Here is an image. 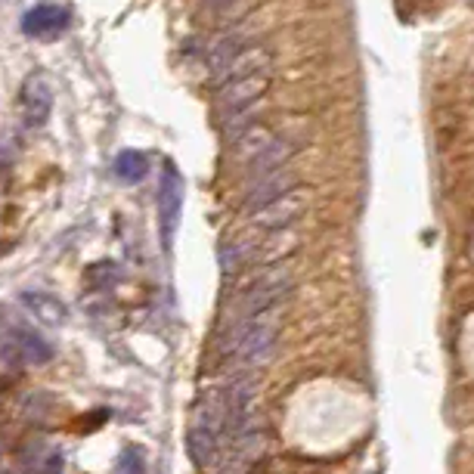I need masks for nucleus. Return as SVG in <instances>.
<instances>
[{"mask_svg":"<svg viewBox=\"0 0 474 474\" xmlns=\"http://www.w3.org/2000/svg\"><path fill=\"white\" fill-rule=\"evenodd\" d=\"M118 264H93L91 270H87V286L93 288H109L112 282H118Z\"/></svg>","mask_w":474,"mask_h":474,"instance_id":"f3484780","label":"nucleus"},{"mask_svg":"<svg viewBox=\"0 0 474 474\" xmlns=\"http://www.w3.org/2000/svg\"><path fill=\"white\" fill-rule=\"evenodd\" d=\"M471 4H474V0H471Z\"/></svg>","mask_w":474,"mask_h":474,"instance_id":"6ab92c4d","label":"nucleus"},{"mask_svg":"<svg viewBox=\"0 0 474 474\" xmlns=\"http://www.w3.org/2000/svg\"><path fill=\"white\" fill-rule=\"evenodd\" d=\"M304 211H307V189L295 186V189H288L282 199L270 201L267 208H261V211L251 214V224H255V230H261V233L292 230V224Z\"/></svg>","mask_w":474,"mask_h":474,"instance_id":"423d86ee","label":"nucleus"},{"mask_svg":"<svg viewBox=\"0 0 474 474\" xmlns=\"http://www.w3.org/2000/svg\"><path fill=\"white\" fill-rule=\"evenodd\" d=\"M68 22H72V16H68L66 6L41 4L22 16V31L28 37H56L68 28Z\"/></svg>","mask_w":474,"mask_h":474,"instance_id":"9d476101","label":"nucleus"},{"mask_svg":"<svg viewBox=\"0 0 474 474\" xmlns=\"http://www.w3.org/2000/svg\"><path fill=\"white\" fill-rule=\"evenodd\" d=\"M292 286H295V273H292V267H288V264H276V267L264 270V273L257 276L249 288H245L242 298L236 301V313L226 316L224 341L230 338V335H236L239 328L249 326L255 316H261V313L273 311V307H280V301L292 292Z\"/></svg>","mask_w":474,"mask_h":474,"instance_id":"7ed1b4c3","label":"nucleus"},{"mask_svg":"<svg viewBox=\"0 0 474 474\" xmlns=\"http://www.w3.org/2000/svg\"><path fill=\"white\" fill-rule=\"evenodd\" d=\"M298 149H301L298 140H280V137H276L264 153H257L249 164H245V174L251 177V183L261 180V177L276 174V170H282L288 162H292V155L298 153Z\"/></svg>","mask_w":474,"mask_h":474,"instance_id":"9b49d317","label":"nucleus"},{"mask_svg":"<svg viewBox=\"0 0 474 474\" xmlns=\"http://www.w3.org/2000/svg\"><path fill=\"white\" fill-rule=\"evenodd\" d=\"M183 177L174 164H164L162 170V183H158V230H162V242L164 251L174 249L177 239V226H180V214H183Z\"/></svg>","mask_w":474,"mask_h":474,"instance_id":"39448f33","label":"nucleus"},{"mask_svg":"<svg viewBox=\"0 0 474 474\" xmlns=\"http://www.w3.org/2000/svg\"><path fill=\"white\" fill-rule=\"evenodd\" d=\"M273 50L267 43H251V47H242L217 75L211 78V87L217 91L220 84H230V81H242V78H255V75H270L273 68Z\"/></svg>","mask_w":474,"mask_h":474,"instance_id":"0eeeda50","label":"nucleus"},{"mask_svg":"<svg viewBox=\"0 0 474 474\" xmlns=\"http://www.w3.org/2000/svg\"><path fill=\"white\" fill-rule=\"evenodd\" d=\"M226 434V388H205L193 407L186 431V453L199 469L214 465Z\"/></svg>","mask_w":474,"mask_h":474,"instance_id":"f03ea898","label":"nucleus"},{"mask_svg":"<svg viewBox=\"0 0 474 474\" xmlns=\"http://www.w3.org/2000/svg\"><path fill=\"white\" fill-rule=\"evenodd\" d=\"M112 170H115V177L122 183H140L143 177L149 174V162L143 153H134V149H124V153H118L115 164H112Z\"/></svg>","mask_w":474,"mask_h":474,"instance_id":"dca6fc26","label":"nucleus"},{"mask_svg":"<svg viewBox=\"0 0 474 474\" xmlns=\"http://www.w3.org/2000/svg\"><path fill=\"white\" fill-rule=\"evenodd\" d=\"M298 186V177L292 174V170H276V174H270V177H261V180H255L249 186V193H245V201H242V214H255V211H261V208H267L270 201H276V199H282V195L288 193V189H295Z\"/></svg>","mask_w":474,"mask_h":474,"instance_id":"6e6552de","label":"nucleus"},{"mask_svg":"<svg viewBox=\"0 0 474 474\" xmlns=\"http://www.w3.org/2000/svg\"><path fill=\"white\" fill-rule=\"evenodd\" d=\"M280 328H282V313L280 307L255 316L245 328H239L236 335H230L226 341H220V353L236 366L239 375L251 369H261L270 363V357L276 353L280 344Z\"/></svg>","mask_w":474,"mask_h":474,"instance_id":"f257e3e1","label":"nucleus"},{"mask_svg":"<svg viewBox=\"0 0 474 474\" xmlns=\"http://www.w3.org/2000/svg\"><path fill=\"white\" fill-rule=\"evenodd\" d=\"M22 109H25V122L28 128H43L53 112V87L43 75H31L22 87Z\"/></svg>","mask_w":474,"mask_h":474,"instance_id":"1a4fd4ad","label":"nucleus"},{"mask_svg":"<svg viewBox=\"0 0 474 474\" xmlns=\"http://www.w3.org/2000/svg\"><path fill=\"white\" fill-rule=\"evenodd\" d=\"M208 4H233V0H208Z\"/></svg>","mask_w":474,"mask_h":474,"instance_id":"a211bd4d","label":"nucleus"},{"mask_svg":"<svg viewBox=\"0 0 474 474\" xmlns=\"http://www.w3.org/2000/svg\"><path fill=\"white\" fill-rule=\"evenodd\" d=\"M245 47V41H242V35H224L220 41H214L211 47H208V53H205V66H208V75H217L220 68L226 66V62L233 59V56L239 53V50Z\"/></svg>","mask_w":474,"mask_h":474,"instance_id":"4468645a","label":"nucleus"},{"mask_svg":"<svg viewBox=\"0 0 474 474\" xmlns=\"http://www.w3.org/2000/svg\"><path fill=\"white\" fill-rule=\"evenodd\" d=\"M12 335H16V344H19V353H22L25 366H41L53 359V344L43 341L41 335H35V332H12Z\"/></svg>","mask_w":474,"mask_h":474,"instance_id":"2eb2a0df","label":"nucleus"},{"mask_svg":"<svg viewBox=\"0 0 474 474\" xmlns=\"http://www.w3.org/2000/svg\"><path fill=\"white\" fill-rule=\"evenodd\" d=\"M22 307L43 326H62L68 320V307L50 292H22Z\"/></svg>","mask_w":474,"mask_h":474,"instance_id":"f8f14e48","label":"nucleus"},{"mask_svg":"<svg viewBox=\"0 0 474 474\" xmlns=\"http://www.w3.org/2000/svg\"><path fill=\"white\" fill-rule=\"evenodd\" d=\"M267 91H270V75H255V78L220 84L217 97H214V122L224 124L226 118L255 109V106L267 97Z\"/></svg>","mask_w":474,"mask_h":474,"instance_id":"20e7f679","label":"nucleus"},{"mask_svg":"<svg viewBox=\"0 0 474 474\" xmlns=\"http://www.w3.org/2000/svg\"><path fill=\"white\" fill-rule=\"evenodd\" d=\"M273 140H276V134L267 128V124H251L249 130H242V134L230 143H233V153H236L239 162L249 164L251 158H255L257 153H264Z\"/></svg>","mask_w":474,"mask_h":474,"instance_id":"ddd939ff","label":"nucleus"}]
</instances>
